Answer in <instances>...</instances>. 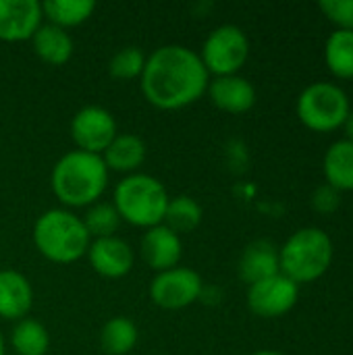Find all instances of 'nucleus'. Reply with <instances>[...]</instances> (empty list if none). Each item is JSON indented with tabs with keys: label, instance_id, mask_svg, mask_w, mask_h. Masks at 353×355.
<instances>
[{
	"label": "nucleus",
	"instance_id": "4468645a",
	"mask_svg": "<svg viewBox=\"0 0 353 355\" xmlns=\"http://www.w3.org/2000/svg\"><path fill=\"white\" fill-rule=\"evenodd\" d=\"M206 94L216 108L229 114H243L252 110L256 104L254 85L241 75H227V77L210 79Z\"/></svg>",
	"mask_w": 353,
	"mask_h": 355
},
{
	"label": "nucleus",
	"instance_id": "412c9836",
	"mask_svg": "<svg viewBox=\"0 0 353 355\" xmlns=\"http://www.w3.org/2000/svg\"><path fill=\"white\" fill-rule=\"evenodd\" d=\"M139 339L137 324L131 318L114 316L100 331V347L106 355H127Z\"/></svg>",
	"mask_w": 353,
	"mask_h": 355
},
{
	"label": "nucleus",
	"instance_id": "f03ea898",
	"mask_svg": "<svg viewBox=\"0 0 353 355\" xmlns=\"http://www.w3.org/2000/svg\"><path fill=\"white\" fill-rule=\"evenodd\" d=\"M108 175L102 156L71 150L52 166L50 187L62 208H89L106 191Z\"/></svg>",
	"mask_w": 353,
	"mask_h": 355
},
{
	"label": "nucleus",
	"instance_id": "39448f33",
	"mask_svg": "<svg viewBox=\"0 0 353 355\" xmlns=\"http://www.w3.org/2000/svg\"><path fill=\"white\" fill-rule=\"evenodd\" d=\"M333 262V241L318 227L295 231L279 250V270L295 285L318 281Z\"/></svg>",
	"mask_w": 353,
	"mask_h": 355
},
{
	"label": "nucleus",
	"instance_id": "bb28decb",
	"mask_svg": "<svg viewBox=\"0 0 353 355\" xmlns=\"http://www.w3.org/2000/svg\"><path fill=\"white\" fill-rule=\"evenodd\" d=\"M318 6L322 15L339 29L353 31V0H322Z\"/></svg>",
	"mask_w": 353,
	"mask_h": 355
},
{
	"label": "nucleus",
	"instance_id": "7ed1b4c3",
	"mask_svg": "<svg viewBox=\"0 0 353 355\" xmlns=\"http://www.w3.org/2000/svg\"><path fill=\"white\" fill-rule=\"evenodd\" d=\"M33 243L46 260L73 264L87 254L92 237L81 216L67 208H50L33 225Z\"/></svg>",
	"mask_w": 353,
	"mask_h": 355
},
{
	"label": "nucleus",
	"instance_id": "6ab92c4d",
	"mask_svg": "<svg viewBox=\"0 0 353 355\" xmlns=\"http://www.w3.org/2000/svg\"><path fill=\"white\" fill-rule=\"evenodd\" d=\"M327 183L337 191H353V144L347 139L335 141L322 162Z\"/></svg>",
	"mask_w": 353,
	"mask_h": 355
},
{
	"label": "nucleus",
	"instance_id": "9b49d317",
	"mask_svg": "<svg viewBox=\"0 0 353 355\" xmlns=\"http://www.w3.org/2000/svg\"><path fill=\"white\" fill-rule=\"evenodd\" d=\"M44 23L42 2L37 0H0V42H29Z\"/></svg>",
	"mask_w": 353,
	"mask_h": 355
},
{
	"label": "nucleus",
	"instance_id": "20e7f679",
	"mask_svg": "<svg viewBox=\"0 0 353 355\" xmlns=\"http://www.w3.org/2000/svg\"><path fill=\"white\" fill-rule=\"evenodd\" d=\"M169 200L166 187L156 177L133 173L117 183L112 206L117 208L121 220L139 229H152L162 225Z\"/></svg>",
	"mask_w": 353,
	"mask_h": 355
},
{
	"label": "nucleus",
	"instance_id": "4be33fe9",
	"mask_svg": "<svg viewBox=\"0 0 353 355\" xmlns=\"http://www.w3.org/2000/svg\"><path fill=\"white\" fill-rule=\"evenodd\" d=\"M10 347L17 355H46L50 349L48 329L33 318H23L10 333Z\"/></svg>",
	"mask_w": 353,
	"mask_h": 355
},
{
	"label": "nucleus",
	"instance_id": "a878e982",
	"mask_svg": "<svg viewBox=\"0 0 353 355\" xmlns=\"http://www.w3.org/2000/svg\"><path fill=\"white\" fill-rule=\"evenodd\" d=\"M146 54L141 48L137 46H125L121 48L108 62V73L112 79L119 81H131V79H139L146 67Z\"/></svg>",
	"mask_w": 353,
	"mask_h": 355
},
{
	"label": "nucleus",
	"instance_id": "0eeeda50",
	"mask_svg": "<svg viewBox=\"0 0 353 355\" xmlns=\"http://www.w3.org/2000/svg\"><path fill=\"white\" fill-rule=\"evenodd\" d=\"M208 75H237L250 56V40L237 25H221L208 33L202 52H198Z\"/></svg>",
	"mask_w": 353,
	"mask_h": 355
},
{
	"label": "nucleus",
	"instance_id": "a211bd4d",
	"mask_svg": "<svg viewBox=\"0 0 353 355\" xmlns=\"http://www.w3.org/2000/svg\"><path fill=\"white\" fill-rule=\"evenodd\" d=\"M277 272H281L279 270V252L270 241L258 239V241H252L243 250L241 260H239L241 281H246L248 285H254V283L268 279Z\"/></svg>",
	"mask_w": 353,
	"mask_h": 355
},
{
	"label": "nucleus",
	"instance_id": "f8f14e48",
	"mask_svg": "<svg viewBox=\"0 0 353 355\" xmlns=\"http://www.w3.org/2000/svg\"><path fill=\"white\" fill-rule=\"evenodd\" d=\"M85 256L94 272L104 279H123L131 272L135 264V254L131 245L117 235L104 239H92Z\"/></svg>",
	"mask_w": 353,
	"mask_h": 355
},
{
	"label": "nucleus",
	"instance_id": "393cba45",
	"mask_svg": "<svg viewBox=\"0 0 353 355\" xmlns=\"http://www.w3.org/2000/svg\"><path fill=\"white\" fill-rule=\"evenodd\" d=\"M87 233L92 239H104V237H114L119 231V225L123 223L117 208L112 202H96L85 210V216H81Z\"/></svg>",
	"mask_w": 353,
	"mask_h": 355
},
{
	"label": "nucleus",
	"instance_id": "aec40b11",
	"mask_svg": "<svg viewBox=\"0 0 353 355\" xmlns=\"http://www.w3.org/2000/svg\"><path fill=\"white\" fill-rule=\"evenodd\" d=\"M96 10L94 0H46L42 2V15L46 23H52L60 29L79 27Z\"/></svg>",
	"mask_w": 353,
	"mask_h": 355
},
{
	"label": "nucleus",
	"instance_id": "9d476101",
	"mask_svg": "<svg viewBox=\"0 0 353 355\" xmlns=\"http://www.w3.org/2000/svg\"><path fill=\"white\" fill-rule=\"evenodd\" d=\"M300 285H295L285 275L277 272L268 279H262L248 289V308L260 318H279L285 316L298 304Z\"/></svg>",
	"mask_w": 353,
	"mask_h": 355
},
{
	"label": "nucleus",
	"instance_id": "f257e3e1",
	"mask_svg": "<svg viewBox=\"0 0 353 355\" xmlns=\"http://www.w3.org/2000/svg\"><path fill=\"white\" fill-rule=\"evenodd\" d=\"M210 83L200 54L181 44L156 48L139 77L141 94L158 110H181L198 102Z\"/></svg>",
	"mask_w": 353,
	"mask_h": 355
},
{
	"label": "nucleus",
	"instance_id": "423d86ee",
	"mask_svg": "<svg viewBox=\"0 0 353 355\" xmlns=\"http://www.w3.org/2000/svg\"><path fill=\"white\" fill-rule=\"evenodd\" d=\"M350 112V98L335 83H312L298 98V116L302 125L316 133H329L343 127Z\"/></svg>",
	"mask_w": 353,
	"mask_h": 355
},
{
	"label": "nucleus",
	"instance_id": "b1692460",
	"mask_svg": "<svg viewBox=\"0 0 353 355\" xmlns=\"http://www.w3.org/2000/svg\"><path fill=\"white\" fill-rule=\"evenodd\" d=\"M202 206L189 198V196H177L169 200L166 212H164V220L162 225L169 227L171 231H175L177 235L181 233H191L193 229L200 227L202 223Z\"/></svg>",
	"mask_w": 353,
	"mask_h": 355
},
{
	"label": "nucleus",
	"instance_id": "7c9ffc66",
	"mask_svg": "<svg viewBox=\"0 0 353 355\" xmlns=\"http://www.w3.org/2000/svg\"><path fill=\"white\" fill-rule=\"evenodd\" d=\"M0 355H4V339H2V333H0Z\"/></svg>",
	"mask_w": 353,
	"mask_h": 355
},
{
	"label": "nucleus",
	"instance_id": "ddd939ff",
	"mask_svg": "<svg viewBox=\"0 0 353 355\" xmlns=\"http://www.w3.org/2000/svg\"><path fill=\"white\" fill-rule=\"evenodd\" d=\"M139 252L148 268L156 272H164V270L179 266L183 258V241H181V235H177L164 225H158V227L146 229L141 243H139Z\"/></svg>",
	"mask_w": 353,
	"mask_h": 355
},
{
	"label": "nucleus",
	"instance_id": "5701e85b",
	"mask_svg": "<svg viewBox=\"0 0 353 355\" xmlns=\"http://www.w3.org/2000/svg\"><path fill=\"white\" fill-rule=\"evenodd\" d=\"M325 62L337 79H353V31L337 29L329 35Z\"/></svg>",
	"mask_w": 353,
	"mask_h": 355
},
{
	"label": "nucleus",
	"instance_id": "c756f323",
	"mask_svg": "<svg viewBox=\"0 0 353 355\" xmlns=\"http://www.w3.org/2000/svg\"><path fill=\"white\" fill-rule=\"evenodd\" d=\"M252 355H283V354H277V352H268V349H264V352H256V354Z\"/></svg>",
	"mask_w": 353,
	"mask_h": 355
},
{
	"label": "nucleus",
	"instance_id": "cd10ccee",
	"mask_svg": "<svg viewBox=\"0 0 353 355\" xmlns=\"http://www.w3.org/2000/svg\"><path fill=\"white\" fill-rule=\"evenodd\" d=\"M312 204L318 212H325V214H331L337 210L339 206V191L335 187H331L329 183L318 187L314 191V198H312Z\"/></svg>",
	"mask_w": 353,
	"mask_h": 355
},
{
	"label": "nucleus",
	"instance_id": "6e6552de",
	"mask_svg": "<svg viewBox=\"0 0 353 355\" xmlns=\"http://www.w3.org/2000/svg\"><path fill=\"white\" fill-rule=\"evenodd\" d=\"M202 289V277L193 268L175 266L171 270L156 272L150 283V300L162 310H183L200 300Z\"/></svg>",
	"mask_w": 353,
	"mask_h": 355
},
{
	"label": "nucleus",
	"instance_id": "c85d7f7f",
	"mask_svg": "<svg viewBox=\"0 0 353 355\" xmlns=\"http://www.w3.org/2000/svg\"><path fill=\"white\" fill-rule=\"evenodd\" d=\"M343 129H345V139L353 144V112H350V116L345 119V123H343Z\"/></svg>",
	"mask_w": 353,
	"mask_h": 355
},
{
	"label": "nucleus",
	"instance_id": "f3484780",
	"mask_svg": "<svg viewBox=\"0 0 353 355\" xmlns=\"http://www.w3.org/2000/svg\"><path fill=\"white\" fill-rule=\"evenodd\" d=\"M37 58L50 67H62L73 56V37L67 29H60L52 23H42L33 37L29 40Z\"/></svg>",
	"mask_w": 353,
	"mask_h": 355
},
{
	"label": "nucleus",
	"instance_id": "dca6fc26",
	"mask_svg": "<svg viewBox=\"0 0 353 355\" xmlns=\"http://www.w3.org/2000/svg\"><path fill=\"white\" fill-rule=\"evenodd\" d=\"M146 156H148V148L139 135L119 133L110 141V146L104 150L102 160H104L108 173L114 171V173H123L127 177V175L139 173L141 164L146 162Z\"/></svg>",
	"mask_w": 353,
	"mask_h": 355
},
{
	"label": "nucleus",
	"instance_id": "2eb2a0df",
	"mask_svg": "<svg viewBox=\"0 0 353 355\" xmlns=\"http://www.w3.org/2000/svg\"><path fill=\"white\" fill-rule=\"evenodd\" d=\"M33 308V287L25 275L0 268V318L23 320Z\"/></svg>",
	"mask_w": 353,
	"mask_h": 355
},
{
	"label": "nucleus",
	"instance_id": "1a4fd4ad",
	"mask_svg": "<svg viewBox=\"0 0 353 355\" xmlns=\"http://www.w3.org/2000/svg\"><path fill=\"white\" fill-rule=\"evenodd\" d=\"M119 135L117 121L110 110L89 104L75 112L71 121V139L77 150L102 156L110 141Z\"/></svg>",
	"mask_w": 353,
	"mask_h": 355
}]
</instances>
